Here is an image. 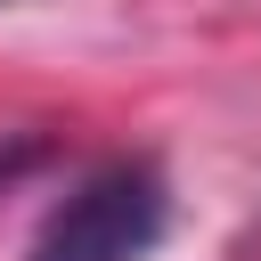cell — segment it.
<instances>
[{
    "label": "cell",
    "mask_w": 261,
    "mask_h": 261,
    "mask_svg": "<svg viewBox=\"0 0 261 261\" xmlns=\"http://www.w3.org/2000/svg\"><path fill=\"white\" fill-rule=\"evenodd\" d=\"M163 228H171L163 171L139 155H114L41 212V228L24 237V261H147Z\"/></svg>",
    "instance_id": "obj_1"
},
{
    "label": "cell",
    "mask_w": 261,
    "mask_h": 261,
    "mask_svg": "<svg viewBox=\"0 0 261 261\" xmlns=\"http://www.w3.org/2000/svg\"><path fill=\"white\" fill-rule=\"evenodd\" d=\"M49 163V130H0V196Z\"/></svg>",
    "instance_id": "obj_2"
}]
</instances>
